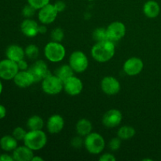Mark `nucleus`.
Wrapping results in <instances>:
<instances>
[{"instance_id":"f257e3e1","label":"nucleus","mask_w":161,"mask_h":161,"mask_svg":"<svg viewBox=\"0 0 161 161\" xmlns=\"http://www.w3.org/2000/svg\"><path fill=\"white\" fill-rule=\"evenodd\" d=\"M116 52L114 42L109 40L96 42L91 50V56L96 61L105 63L114 57Z\"/></svg>"},{"instance_id":"f03ea898","label":"nucleus","mask_w":161,"mask_h":161,"mask_svg":"<svg viewBox=\"0 0 161 161\" xmlns=\"http://www.w3.org/2000/svg\"><path fill=\"white\" fill-rule=\"evenodd\" d=\"M24 143L31 150L39 151L47 145V136L42 130H29L27 132Z\"/></svg>"},{"instance_id":"7ed1b4c3","label":"nucleus","mask_w":161,"mask_h":161,"mask_svg":"<svg viewBox=\"0 0 161 161\" xmlns=\"http://www.w3.org/2000/svg\"><path fill=\"white\" fill-rule=\"evenodd\" d=\"M84 147L90 153L97 155L104 150L105 142L103 137L97 132H91L84 138Z\"/></svg>"},{"instance_id":"20e7f679","label":"nucleus","mask_w":161,"mask_h":161,"mask_svg":"<svg viewBox=\"0 0 161 161\" xmlns=\"http://www.w3.org/2000/svg\"><path fill=\"white\" fill-rule=\"evenodd\" d=\"M66 54V50L64 46L59 42H48L44 47V55L50 62L58 63L62 61Z\"/></svg>"},{"instance_id":"39448f33","label":"nucleus","mask_w":161,"mask_h":161,"mask_svg":"<svg viewBox=\"0 0 161 161\" xmlns=\"http://www.w3.org/2000/svg\"><path fill=\"white\" fill-rule=\"evenodd\" d=\"M42 89L49 95H56L64 90V83L56 75H49L42 80Z\"/></svg>"},{"instance_id":"423d86ee","label":"nucleus","mask_w":161,"mask_h":161,"mask_svg":"<svg viewBox=\"0 0 161 161\" xmlns=\"http://www.w3.org/2000/svg\"><path fill=\"white\" fill-rule=\"evenodd\" d=\"M69 64L72 67L73 71L77 73H82L87 69L89 61L83 52L77 50L71 53L69 57Z\"/></svg>"},{"instance_id":"0eeeda50","label":"nucleus","mask_w":161,"mask_h":161,"mask_svg":"<svg viewBox=\"0 0 161 161\" xmlns=\"http://www.w3.org/2000/svg\"><path fill=\"white\" fill-rule=\"evenodd\" d=\"M19 71L17 63L15 61L8 58L0 61V79L4 80H14Z\"/></svg>"},{"instance_id":"6e6552de","label":"nucleus","mask_w":161,"mask_h":161,"mask_svg":"<svg viewBox=\"0 0 161 161\" xmlns=\"http://www.w3.org/2000/svg\"><path fill=\"white\" fill-rule=\"evenodd\" d=\"M28 70L32 75L35 83L42 81L47 75H50V72L48 69L47 63L42 60L35 61Z\"/></svg>"},{"instance_id":"1a4fd4ad","label":"nucleus","mask_w":161,"mask_h":161,"mask_svg":"<svg viewBox=\"0 0 161 161\" xmlns=\"http://www.w3.org/2000/svg\"><path fill=\"white\" fill-rule=\"evenodd\" d=\"M58 14V11L55 8L54 5L48 3L45 6L39 9L38 18H39V20L41 22V24H43L46 25H50L56 20Z\"/></svg>"},{"instance_id":"9d476101","label":"nucleus","mask_w":161,"mask_h":161,"mask_svg":"<svg viewBox=\"0 0 161 161\" xmlns=\"http://www.w3.org/2000/svg\"><path fill=\"white\" fill-rule=\"evenodd\" d=\"M124 71L127 75L135 76L141 73L144 68L143 61L137 57L128 58L124 64Z\"/></svg>"},{"instance_id":"9b49d317","label":"nucleus","mask_w":161,"mask_h":161,"mask_svg":"<svg viewBox=\"0 0 161 161\" xmlns=\"http://www.w3.org/2000/svg\"><path fill=\"white\" fill-rule=\"evenodd\" d=\"M123 114L119 109L112 108L107 111L102 117V124L108 128H114L121 124Z\"/></svg>"},{"instance_id":"f8f14e48","label":"nucleus","mask_w":161,"mask_h":161,"mask_svg":"<svg viewBox=\"0 0 161 161\" xmlns=\"http://www.w3.org/2000/svg\"><path fill=\"white\" fill-rule=\"evenodd\" d=\"M108 38L113 42H116L125 36L126 26L124 23L120 21L112 22L106 28Z\"/></svg>"},{"instance_id":"ddd939ff","label":"nucleus","mask_w":161,"mask_h":161,"mask_svg":"<svg viewBox=\"0 0 161 161\" xmlns=\"http://www.w3.org/2000/svg\"><path fill=\"white\" fill-rule=\"evenodd\" d=\"M102 91L107 95H116L120 91V83L113 76L104 77L101 82Z\"/></svg>"},{"instance_id":"4468645a","label":"nucleus","mask_w":161,"mask_h":161,"mask_svg":"<svg viewBox=\"0 0 161 161\" xmlns=\"http://www.w3.org/2000/svg\"><path fill=\"white\" fill-rule=\"evenodd\" d=\"M64 91L70 96H76L82 92L83 88V82L78 77H70L64 82Z\"/></svg>"},{"instance_id":"2eb2a0df","label":"nucleus","mask_w":161,"mask_h":161,"mask_svg":"<svg viewBox=\"0 0 161 161\" xmlns=\"http://www.w3.org/2000/svg\"><path fill=\"white\" fill-rule=\"evenodd\" d=\"M39 25L31 18H25L20 24L21 32L29 38L36 37L39 34Z\"/></svg>"},{"instance_id":"dca6fc26","label":"nucleus","mask_w":161,"mask_h":161,"mask_svg":"<svg viewBox=\"0 0 161 161\" xmlns=\"http://www.w3.org/2000/svg\"><path fill=\"white\" fill-rule=\"evenodd\" d=\"M64 127V118L59 114L52 115L47 123V128L49 133L58 134Z\"/></svg>"},{"instance_id":"f3484780","label":"nucleus","mask_w":161,"mask_h":161,"mask_svg":"<svg viewBox=\"0 0 161 161\" xmlns=\"http://www.w3.org/2000/svg\"><path fill=\"white\" fill-rule=\"evenodd\" d=\"M14 82L18 87L27 88L35 83L32 75L28 70L19 71L14 78Z\"/></svg>"},{"instance_id":"a211bd4d","label":"nucleus","mask_w":161,"mask_h":161,"mask_svg":"<svg viewBox=\"0 0 161 161\" xmlns=\"http://www.w3.org/2000/svg\"><path fill=\"white\" fill-rule=\"evenodd\" d=\"M33 157V150L25 145L23 146H17L13 151V157L16 161H31Z\"/></svg>"},{"instance_id":"6ab92c4d","label":"nucleus","mask_w":161,"mask_h":161,"mask_svg":"<svg viewBox=\"0 0 161 161\" xmlns=\"http://www.w3.org/2000/svg\"><path fill=\"white\" fill-rule=\"evenodd\" d=\"M6 58L14 61L15 62H18L20 60L24 59L25 57V50L20 46L13 44L9 46L6 50Z\"/></svg>"},{"instance_id":"aec40b11","label":"nucleus","mask_w":161,"mask_h":161,"mask_svg":"<svg viewBox=\"0 0 161 161\" xmlns=\"http://www.w3.org/2000/svg\"><path fill=\"white\" fill-rule=\"evenodd\" d=\"M160 12V5L154 0H149L143 6V13L148 18H156L158 17Z\"/></svg>"},{"instance_id":"412c9836","label":"nucleus","mask_w":161,"mask_h":161,"mask_svg":"<svg viewBox=\"0 0 161 161\" xmlns=\"http://www.w3.org/2000/svg\"><path fill=\"white\" fill-rule=\"evenodd\" d=\"M92 123L89 119H85V118L78 120L76 125H75V130H76L77 134L82 137H86V135L91 134L92 132Z\"/></svg>"},{"instance_id":"4be33fe9","label":"nucleus","mask_w":161,"mask_h":161,"mask_svg":"<svg viewBox=\"0 0 161 161\" xmlns=\"http://www.w3.org/2000/svg\"><path fill=\"white\" fill-rule=\"evenodd\" d=\"M17 142L13 135H5L0 139V147L6 152H13L18 146Z\"/></svg>"},{"instance_id":"5701e85b","label":"nucleus","mask_w":161,"mask_h":161,"mask_svg":"<svg viewBox=\"0 0 161 161\" xmlns=\"http://www.w3.org/2000/svg\"><path fill=\"white\" fill-rule=\"evenodd\" d=\"M74 71L69 64H63L57 69L55 75L64 83L65 80L74 75Z\"/></svg>"},{"instance_id":"b1692460","label":"nucleus","mask_w":161,"mask_h":161,"mask_svg":"<svg viewBox=\"0 0 161 161\" xmlns=\"http://www.w3.org/2000/svg\"><path fill=\"white\" fill-rule=\"evenodd\" d=\"M27 127L30 130H42L44 127L43 119L37 115L31 116L27 121Z\"/></svg>"},{"instance_id":"393cba45","label":"nucleus","mask_w":161,"mask_h":161,"mask_svg":"<svg viewBox=\"0 0 161 161\" xmlns=\"http://www.w3.org/2000/svg\"><path fill=\"white\" fill-rule=\"evenodd\" d=\"M136 134V130L131 126H123L117 131V137L121 140H128L133 138Z\"/></svg>"},{"instance_id":"a878e982","label":"nucleus","mask_w":161,"mask_h":161,"mask_svg":"<svg viewBox=\"0 0 161 161\" xmlns=\"http://www.w3.org/2000/svg\"><path fill=\"white\" fill-rule=\"evenodd\" d=\"M25 56L31 60H36L39 54V47L34 44H30L27 46L26 48L25 49Z\"/></svg>"},{"instance_id":"bb28decb","label":"nucleus","mask_w":161,"mask_h":161,"mask_svg":"<svg viewBox=\"0 0 161 161\" xmlns=\"http://www.w3.org/2000/svg\"><path fill=\"white\" fill-rule=\"evenodd\" d=\"M93 39L96 42H101V41L108 40V34L107 30L105 28H97L93 32Z\"/></svg>"},{"instance_id":"cd10ccee","label":"nucleus","mask_w":161,"mask_h":161,"mask_svg":"<svg viewBox=\"0 0 161 161\" xmlns=\"http://www.w3.org/2000/svg\"><path fill=\"white\" fill-rule=\"evenodd\" d=\"M64 31L61 28H56L51 31L52 41L61 42L64 39Z\"/></svg>"},{"instance_id":"c85d7f7f","label":"nucleus","mask_w":161,"mask_h":161,"mask_svg":"<svg viewBox=\"0 0 161 161\" xmlns=\"http://www.w3.org/2000/svg\"><path fill=\"white\" fill-rule=\"evenodd\" d=\"M27 131L20 127H17L13 130L12 135L17 140V141H24L25 136H26Z\"/></svg>"},{"instance_id":"c756f323","label":"nucleus","mask_w":161,"mask_h":161,"mask_svg":"<svg viewBox=\"0 0 161 161\" xmlns=\"http://www.w3.org/2000/svg\"><path fill=\"white\" fill-rule=\"evenodd\" d=\"M36 10L37 9L36 8L28 3V5L24 6V8L22 9V15L25 18H31L36 14Z\"/></svg>"},{"instance_id":"7c9ffc66","label":"nucleus","mask_w":161,"mask_h":161,"mask_svg":"<svg viewBox=\"0 0 161 161\" xmlns=\"http://www.w3.org/2000/svg\"><path fill=\"white\" fill-rule=\"evenodd\" d=\"M28 3L39 10V9L50 3V0H28Z\"/></svg>"},{"instance_id":"2f4dec72","label":"nucleus","mask_w":161,"mask_h":161,"mask_svg":"<svg viewBox=\"0 0 161 161\" xmlns=\"http://www.w3.org/2000/svg\"><path fill=\"white\" fill-rule=\"evenodd\" d=\"M121 146V139L119 137L112 138L108 142V148L112 151H117Z\"/></svg>"},{"instance_id":"473e14b6","label":"nucleus","mask_w":161,"mask_h":161,"mask_svg":"<svg viewBox=\"0 0 161 161\" xmlns=\"http://www.w3.org/2000/svg\"><path fill=\"white\" fill-rule=\"evenodd\" d=\"M71 145L72 146V147L75 148V149H80L83 145H84V140H83L82 136H80V135L74 137L71 141Z\"/></svg>"},{"instance_id":"72a5a7b5","label":"nucleus","mask_w":161,"mask_h":161,"mask_svg":"<svg viewBox=\"0 0 161 161\" xmlns=\"http://www.w3.org/2000/svg\"><path fill=\"white\" fill-rule=\"evenodd\" d=\"M116 160V157L112 153H108L102 154L100 157V158H99V160L101 161H115Z\"/></svg>"},{"instance_id":"f704fd0d","label":"nucleus","mask_w":161,"mask_h":161,"mask_svg":"<svg viewBox=\"0 0 161 161\" xmlns=\"http://www.w3.org/2000/svg\"><path fill=\"white\" fill-rule=\"evenodd\" d=\"M53 5H54V6H55V8L57 9V10L58 11V13L62 12V11H64L66 8V5H65V3H64V2L61 1V0H59V1H57Z\"/></svg>"},{"instance_id":"c9c22d12","label":"nucleus","mask_w":161,"mask_h":161,"mask_svg":"<svg viewBox=\"0 0 161 161\" xmlns=\"http://www.w3.org/2000/svg\"><path fill=\"white\" fill-rule=\"evenodd\" d=\"M17 65H18L19 70H20V71L28 70V69H29V67H28V62L25 61V58H24V59H22V60H20V61H18V62H17Z\"/></svg>"},{"instance_id":"e433bc0d","label":"nucleus","mask_w":161,"mask_h":161,"mask_svg":"<svg viewBox=\"0 0 161 161\" xmlns=\"http://www.w3.org/2000/svg\"><path fill=\"white\" fill-rule=\"evenodd\" d=\"M13 156L9 155L7 153H3L0 155V161H14Z\"/></svg>"},{"instance_id":"4c0bfd02","label":"nucleus","mask_w":161,"mask_h":161,"mask_svg":"<svg viewBox=\"0 0 161 161\" xmlns=\"http://www.w3.org/2000/svg\"><path fill=\"white\" fill-rule=\"evenodd\" d=\"M6 116V108L4 105H0V119H3Z\"/></svg>"},{"instance_id":"58836bf2","label":"nucleus","mask_w":161,"mask_h":161,"mask_svg":"<svg viewBox=\"0 0 161 161\" xmlns=\"http://www.w3.org/2000/svg\"><path fill=\"white\" fill-rule=\"evenodd\" d=\"M47 27H46V25H43L42 24L41 25L39 26V34H45L47 32Z\"/></svg>"},{"instance_id":"ea45409f","label":"nucleus","mask_w":161,"mask_h":161,"mask_svg":"<svg viewBox=\"0 0 161 161\" xmlns=\"http://www.w3.org/2000/svg\"><path fill=\"white\" fill-rule=\"evenodd\" d=\"M31 161H43V159H42V157H36V156L34 155V157H33L32 159H31Z\"/></svg>"},{"instance_id":"a19ab883","label":"nucleus","mask_w":161,"mask_h":161,"mask_svg":"<svg viewBox=\"0 0 161 161\" xmlns=\"http://www.w3.org/2000/svg\"><path fill=\"white\" fill-rule=\"evenodd\" d=\"M3 83H2V81H1V80H0V95H1L2 92H3Z\"/></svg>"}]
</instances>
